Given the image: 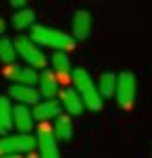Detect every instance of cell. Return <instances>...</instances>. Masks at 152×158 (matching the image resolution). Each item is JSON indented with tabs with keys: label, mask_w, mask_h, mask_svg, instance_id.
<instances>
[{
	"label": "cell",
	"mask_w": 152,
	"mask_h": 158,
	"mask_svg": "<svg viewBox=\"0 0 152 158\" xmlns=\"http://www.w3.org/2000/svg\"><path fill=\"white\" fill-rule=\"evenodd\" d=\"M11 6H13V8H19V10L27 8V6H25V0H11Z\"/></svg>",
	"instance_id": "cell-20"
},
{
	"label": "cell",
	"mask_w": 152,
	"mask_h": 158,
	"mask_svg": "<svg viewBox=\"0 0 152 158\" xmlns=\"http://www.w3.org/2000/svg\"><path fill=\"white\" fill-rule=\"evenodd\" d=\"M136 94H137V81L136 75L131 71H121L117 77V104L123 110H131L136 104Z\"/></svg>",
	"instance_id": "cell-4"
},
{
	"label": "cell",
	"mask_w": 152,
	"mask_h": 158,
	"mask_svg": "<svg viewBox=\"0 0 152 158\" xmlns=\"http://www.w3.org/2000/svg\"><path fill=\"white\" fill-rule=\"evenodd\" d=\"M0 158H21V154H6V156H0Z\"/></svg>",
	"instance_id": "cell-22"
},
{
	"label": "cell",
	"mask_w": 152,
	"mask_h": 158,
	"mask_svg": "<svg viewBox=\"0 0 152 158\" xmlns=\"http://www.w3.org/2000/svg\"><path fill=\"white\" fill-rule=\"evenodd\" d=\"M117 77L119 75H115L111 71L102 73L98 77V89H100V96L102 98H111V96L117 94Z\"/></svg>",
	"instance_id": "cell-17"
},
{
	"label": "cell",
	"mask_w": 152,
	"mask_h": 158,
	"mask_svg": "<svg viewBox=\"0 0 152 158\" xmlns=\"http://www.w3.org/2000/svg\"><path fill=\"white\" fill-rule=\"evenodd\" d=\"M29 38L38 46H48L58 50V52H69L75 48L73 35H69L67 31H61V29H54V27H46V25H33Z\"/></svg>",
	"instance_id": "cell-1"
},
{
	"label": "cell",
	"mask_w": 152,
	"mask_h": 158,
	"mask_svg": "<svg viewBox=\"0 0 152 158\" xmlns=\"http://www.w3.org/2000/svg\"><path fill=\"white\" fill-rule=\"evenodd\" d=\"M25 158H40V154H33V152H32V154H27Z\"/></svg>",
	"instance_id": "cell-23"
},
{
	"label": "cell",
	"mask_w": 152,
	"mask_h": 158,
	"mask_svg": "<svg viewBox=\"0 0 152 158\" xmlns=\"http://www.w3.org/2000/svg\"><path fill=\"white\" fill-rule=\"evenodd\" d=\"M4 29H6V23H4V19H0V35L4 33Z\"/></svg>",
	"instance_id": "cell-21"
},
{
	"label": "cell",
	"mask_w": 152,
	"mask_h": 158,
	"mask_svg": "<svg viewBox=\"0 0 152 158\" xmlns=\"http://www.w3.org/2000/svg\"><path fill=\"white\" fill-rule=\"evenodd\" d=\"M38 150H40V158H61L58 152V139L54 135V129L48 123H40L38 127Z\"/></svg>",
	"instance_id": "cell-7"
},
{
	"label": "cell",
	"mask_w": 152,
	"mask_h": 158,
	"mask_svg": "<svg viewBox=\"0 0 152 158\" xmlns=\"http://www.w3.org/2000/svg\"><path fill=\"white\" fill-rule=\"evenodd\" d=\"M2 75L13 83V85H27L36 87L40 83V73L32 67H19V64H6L2 69Z\"/></svg>",
	"instance_id": "cell-6"
},
{
	"label": "cell",
	"mask_w": 152,
	"mask_h": 158,
	"mask_svg": "<svg viewBox=\"0 0 152 158\" xmlns=\"http://www.w3.org/2000/svg\"><path fill=\"white\" fill-rule=\"evenodd\" d=\"M13 127V104L6 96H0V135H8Z\"/></svg>",
	"instance_id": "cell-15"
},
{
	"label": "cell",
	"mask_w": 152,
	"mask_h": 158,
	"mask_svg": "<svg viewBox=\"0 0 152 158\" xmlns=\"http://www.w3.org/2000/svg\"><path fill=\"white\" fill-rule=\"evenodd\" d=\"M38 89L44 100H56V96H61V81L56 79V75L52 71H42L40 73V83Z\"/></svg>",
	"instance_id": "cell-11"
},
{
	"label": "cell",
	"mask_w": 152,
	"mask_h": 158,
	"mask_svg": "<svg viewBox=\"0 0 152 158\" xmlns=\"http://www.w3.org/2000/svg\"><path fill=\"white\" fill-rule=\"evenodd\" d=\"M33 21H36V13L32 8H23V10H17L13 15V27L15 29H25V27H32Z\"/></svg>",
	"instance_id": "cell-18"
},
{
	"label": "cell",
	"mask_w": 152,
	"mask_h": 158,
	"mask_svg": "<svg viewBox=\"0 0 152 158\" xmlns=\"http://www.w3.org/2000/svg\"><path fill=\"white\" fill-rule=\"evenodd\" d=\"M73 71L75 69H71V60H69L67 52H54L52 54V73L61 81V85H69V81L73 83Z\"/></svg>",
	"instance_id": "cell-8"
},
{
	"label": "cell",
	"mask_w": 152,
	"mask_h": 158,
	"mask_svg": "<svg viewBox=\"0 0 152 158\" xmlns=\"http://www.w3.org/2000/svg\"><path fill=\"white\" fill-rule=\"evenodd\" d=\"M38 146V137L29 133H19V135H4L0 137V156L6 154H21V152H29Z\"/></svg>",
	"instance_id": "cell-5"
},
{
	"label": "cell",
	"mask_w": 152,
	"mask_h": 158,
	"mask_svg": "<svg viewBox=\"0 0 152 158\" xmlns=\"http://www.w3.org/2000/svg\"><path fill=\"white\" fill-rule=\"evenodd\" d=\"M11 98H15L17 102H21L23 106H36L42 102V94L38 87H27V85H11L8 89Z\"/></svg>",
	"instance_id": "cell-12"
},
{
	"label": "cell",
	"mask_w": 152,
	"mask_h": 158,
	"mask_svg": "<svg viewBox=\"0 0 152 158\" xmlns=\"http://www.w3.org/2000/svg\"><path fill=\"white\" fill-rule=\"evenodd\" d=\"M92 33V15L88 10H75L73 15V38L75 40H88Z\"/></svg>",
	"instance_id": "cell-13"
},
{
	"label": "cell",
	"mask_w": 152,
	"mask_h": 158,
	"mask_svg": "<svg viewBox=\"0 0 152 158\" xmlns=\"http://www.w3.org/2000/svg\"><path fill=\"white\" fill-rule=\"evenodd\" d=\"M61 110H63V106L58 100H42L40 104H36L32 108V114L36 121H40V123H48L50 118H58L61 117Z\"/></svg>",
	"instance_id": "cell-10"
},
{
	"label": "cell",
	"mask_w": 152,
	"mask_h": 158,
	"mask_svg": "<svg viewBox=\"0 0 152 158\" xmlns=\"http://www.w3.org/2000/svg\"><path fill=\"white\" fill-rule=\"evenodd\" d=\"M52 129H54V135H56V139H58V142H69V139L73 137L71 117H69V114H61V117L54 121Z\"/></svg>",
	"instance_id": "cell-16"
},
{
	"label": "cell",
	"mask_w": 152,
	"mask_h": 158,
	"mask_svg": "<svg viewBox=\"0 0 152 158\" xmlns=\"http://www.w3.org/2000/svg\"><path fill=\"white\" fill-rule=\"evenodd\" d=\"M15 48H17V54L23 58L27 67H32V69H44L46 64H48V58L46 54L42 52V48L33 42L32 38H25V35H19L15 40Z\"/></svg>",
	"instance_id": "cell-3"
},
{
	"label": "cell",
	"mask_w": 152,
	"mask_h": 158,
	"mask_svg": "<svg viewBox=\"0 0 152 158\" xmlns=\"http://www.w3.org/2000/svg\"><path fill=\"white\" fill-rule=\"evenodd\" d=\"M58 102H61V106L65 108L67 114H81L86 108V104H83L79 92L75 87H63L61 96H58Z\"/></svg>",
	"instance_id": "cell-9"
},
{
	"label": "cell",
	"mask_w": 152,
	"mask_h": 158,
	"mask_svg": "<svg viewBox=\"0 0 152 158\" xmlns=\"http://www.w3.org/2000/svg\"><path fill=\"white\" fill-rule=\"evenodd\" d=\"M33 114L32 110L23 106V104H17L15 108H13V125L15 129H19V133H32L33 129Z\"/></svg>",
	"instance_id": "cell-14"
},
{
	"label": "cell",
	"mask_w": 152,
	"mask_h": 158,
	"mask_svg": "<svg viewBox=\"0 0 152 158\" xmlns=\"http://www.w3.org/2000/svg\"><path fill=\"white\" fill-rule=\"evenodd\" d=\"M73 85H75V89L79 92L81 100H83V104H86L88 110L98 112L100 108H102V96H100L98 83L92 79V75H90L86 69L79 67V69L73 71Z\"/></svg>",
	"instance_id": "cell-2"
},
{
	"label": "cell",
	"mask_w": 152,
	"mask_h": 158,
	"mask_svg": "<svg viewBox=\"0 0 152 158\" xmlns=\"http://www.w3.org/2000/svg\"><path fill=\"white\" fill-rule=\"evenodd\" d=\"M17 48H15V42L8 38H0V60L6 64H13L17 58Z\"/></svg>",
	"instance_id": "cell-19"
}]
</instances>
